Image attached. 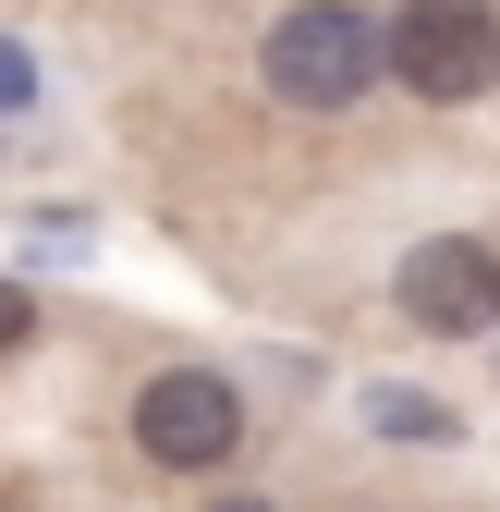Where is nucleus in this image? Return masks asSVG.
<instances>
[{
	"label": "nucleus",
	"mask_w": 500,
	"mask_h": 512,
	"mask_svg": "<svg viewBox=\"0 0 500 512\" xmlns=\"http://www.w3.org/2000/svg\"><path fill=\"white\" fill-rule=\"evenodd\" d=\"M13 110H37V61H25V37H0V122Z\"/></svg>",
	"instance_id": "obj_5"
},
{
	"label": "nucleus",
	"mask_w": 500,
	"mask_h": 512,
	"mask_svg": "<svg viewBox=\"0 0 500 512\" xmlns=\"http://www.w3.org/2000/svg\"><path fill=\"white\" fill-rule=\"evenodd\" d=\"M379 37H391V86L440 98V110L500 86V13H488V0H403Z\"/></svg>",
	"instance_id": "obj_2"
},
{
	"label": "nucleus",
	"mask_w": 500,
	"mask_h": 512,
	"mask_svg": "<svg viewBox=\"0 0 500 512\" xmlns=\"http://www.w3.org/2000/svg\"><path fill=\"white\" fill-rule=\"evenodd\" d=\"M135 452H147L159 476L232 464V452H244V391H232L220 366H159L147 391H135Z\"/></svg>",
	"instance_id": "obj_3"
},
{
	"label": "nucleus",
	"mask_w": 500,
	"mask_h": 512,
	"mask_svg": "<svg viewBox=\"0 0 500 512\" xmlns=\"http://www.w3.org/2000/svg\"><path fill=\"white\" fill-rule=\"evenodd\" d=\"M379 427H403V439H440V415H427L415 391H379Z\"/></svg>",
	"instance_id": "obj_7"
},
{
	"label": "nucleus",
	"mask_w": 500,
	"mask_h": 512,
	"mask_svg": "<svg viewBox=\"0 0 500 512\" xmlns=\"http://www.w3.org/2000/svg\"><path fill=\"white\" fill-rule=\"evenodd\" d=\"M208 512H281V500H208Z\"/></svg>",
	"instance_id": "obj_8"
},
{
	"label": "nucleus",
	"mask_w": 500,
	"mask_h": 512,
	"mask_svg": "<svg viewBox=\"0 0 500 512\" xmlns=\"http://www.w3.org/2000/svg\"><path fill=\"white\" fill-rule=\"evenodd\" d=\"M391 305L415 317L427 342H476L488 317H500V256H488L476 232H440V244H415V256H403Z\"/></svg>",
	"instance_id": "obj_4"
},
{
	"label": "nucleus",
	"mask_w": 500,
	"mask_h": 512,
	"mask_svg": "<svg viewBox=\"0 0 500 512\" xmlns=\"http://www.w3.org/2000/svg\"><path fill=\"white\" fill-rule=\"evenodd\" d=\"M25 342H37V293H25V281H0V354H25Z\"/></svg>",
	"instance_id": "obj_6"
},
{
	"label": "nucleus",
	"mask_w": 500,
	"mask_h": 512,
	"mask_svg": "<svg viewBox=\"0 0 500 512\" xmlns=\"http://www.w3.org/2000/svg\"><path fill=\"white\" fill-rule=\"evenodd\" d=\"M257 74H269L281 110H354L391 74V37L366 25V0H293L269 25V49H257Z\"/></svg>",
	"instance_id": "obj_1"
}]
</instances>
